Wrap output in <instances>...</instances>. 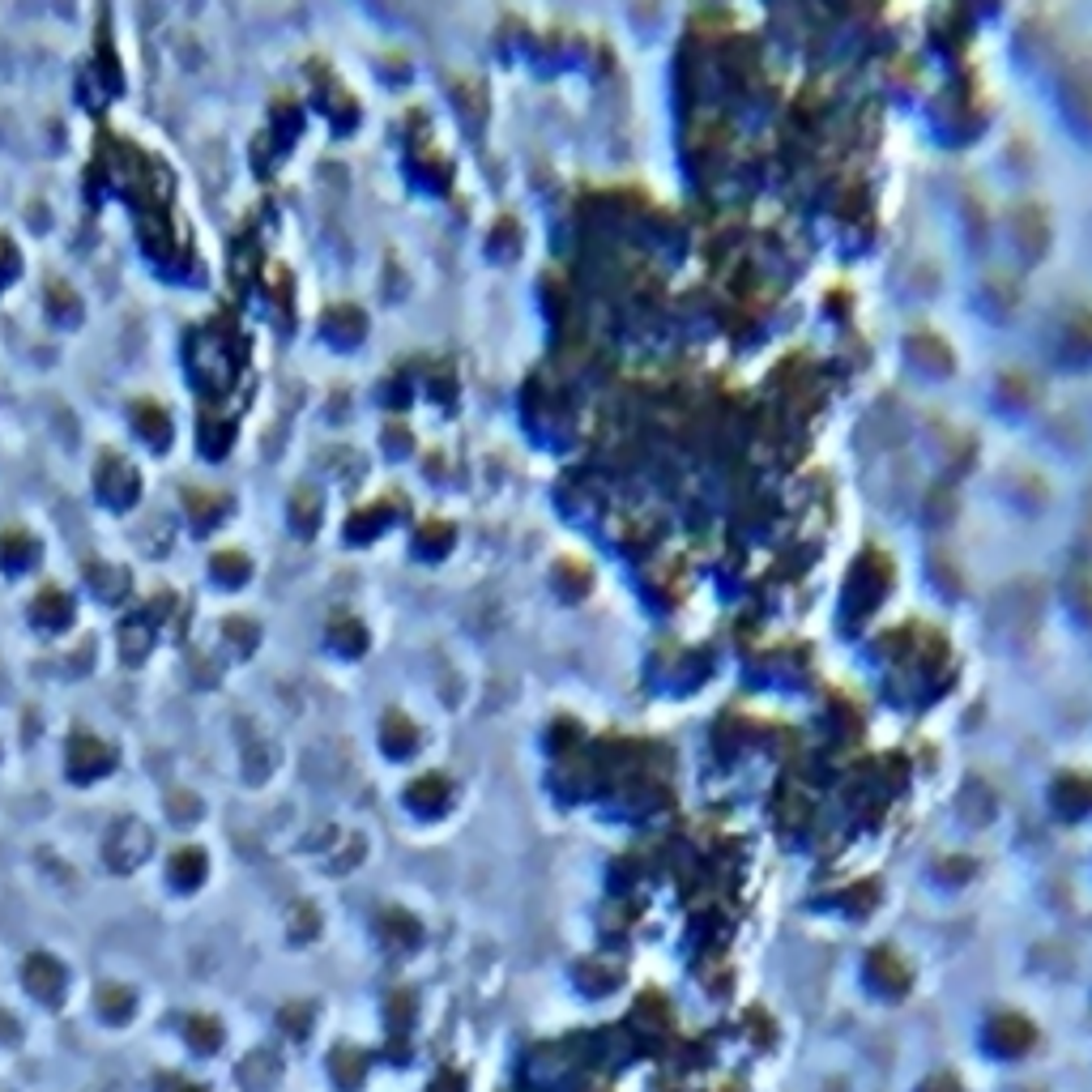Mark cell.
<instances>
[{
  "label": "cell",
  "instance_id": "obj_4",
  "mask_svg": "<svg viewBox=\"0 0 1092 1092\" xmlns=\"http://www.w3.org/2000/svg\"><path fill=\"white\" fill-rule=\"evenodd\" d=\"M188 1037H192V1045H196V1049H218L222 1032H218V1025H214V1020H192Z\"/></svg>",
  "mask_w": 1092,
  "mask_h": 1092
},
{
  "label": "cell",
  "instance_id": "obj_2",
  "mask_svg": "<svg viewBox=\"0 0 1092 1092\" xmlns=\"http://www.w3.org/2000/svg\"><path fill=\"white\" fill-rule=\"evenodd\" d=\"M68 769H73V777H94L98 769H107V747L77 739V747L68 751Z\"/></svg>",
  "mask_w": 1092,
  "mask_h": 1092
},
{
  "label": "cell",
  "instance_id": "obj_1",
  "mask_svg": "<svg viewBox=\"0 0 1092 1092\" xmlns=\"http://www.w3.org/2000/svg\"><path fill=\"white\" fill-rule=\"evenodd\" d=\"M26 982L35 986L39 999L52 1003L56 995H61V986H64V969H61V964H56L52 956H35L31 964H26Z\"/></svg>",
  "mask_w": 1092,
  "mask_h": 1092
},
{
  "label": "cell",
  "instance_id": "obj_5",
  "mask_svg": "<svg viewBox=\"0 0 1092 1092\" xmlns=\"http://www.w3.org/2000/svg\"><path fill=\"white\" fill-rule=\"evenodd\" d=\"M137 423L146 427L150 439H163V435H167V419L159 415V406H141V410H137Z\"/></svg>",
  "mask_w": 1092,
  "mask_h": 1092
},
{
  "label": "cell",
  "instance_id": "obj_3",
  "mask_svg": "<svg viewBox=\"0 0 1092 1092\" xmlns=\"http://www.w3.org/2000/svg\"><path fill=\"white\" fill-rule=\"evenodd\" d=\"M172 875H176L180 888H192L196 879L205 875V858L196 854V849H180V854L172 858Z\"/></svg>",
  "mask_w": 1092,
  "mask_h": 1092
},
{
  "label": "cell",
  "instance_id": "obj_6",
  "mask_svg": "<svg viewBox=\"0 0 1092 1092\" xmlns=\"http://www.w3.org/2000/svg\"><path fill=\"white\" fill-rule=\"evenodd\" d=\"M98 1003H103V1012H107V1016H116V1020H120L124 1012H129V1003H133V999L124 995L120 986H111V990H103V999H98Z\"/></svg>",
  "mask_w": 1092,
  "mask_h": 1092
},
{
  "label": "cell",
  "instance_id": "obj_7",
  "mask_svg": "<svg viewBox=\"0 0 1092 1092\" xmlns=\"http://www.w3.org/2000/svg\"><path fill=\"white\" fill-rule=\"evenodd\" d=\"M0 555H5L9 563H26V555H31V550H26V543H22V538H5V546H0Z\"/></svg>",
  "mask_w": 1092,
  "mask_h": 1092
}]
</instances>
